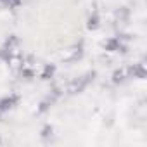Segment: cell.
Segmentation results:
<instances>
[{"label": "cell", "mask_w": 147, "mask_h": 147, "mask_svg": "<svg viewBox=\"0 0 147 147\" xmlns=\"http://www.w3.org/2000/svg\"><path fill=\"white\" fill-rule=\"evenodd\" d=\"M94 76H95V73L92 71V73H88L87 76H83V78H78V80H73L71 83H69V87H67V92L69 94H78V92H82L92 80H94Z\"/></svg>", "instance_id": "cell-1"}, {"label": "cell", "mask_w": 147, "mask_h": 147, "mask_svg": "<svg viewBox=\"0 0 147 147\" xmlns=\"http://www.w3.org/2000/svg\"><path fill=\"white\" fill-rule=\"evenodd\" d=\"M18 102H19V95H18V94H12V95H9V97L0 99V113H7V111L12 109Z\"/></svg>", "instance_id": "cell-2"}, {"label": "cell", "mask_w": 147, "mask_h": 147, "mask_svg": "<svg viewBox=\"0 0 147 147\" xmlns=\"http://www.w3.org/2000/svg\"><path fill=\"white\" fill-rule=\"evenodd\" d=\"M82 54H83V45L80 43V45H75L73 49L66 50V54H64L62 57H64V61H67V62H73V61H78V59L82 57Z\"/></svg>", "instance_id": "cell-3"}, {"label": "cell", "mask_w": 147, "mask_h": 147, "mask_svg": "<svg viewBox=\"0 0 147 147\" xmlns=\"http://www.w3.org/2000/svg\"><path fill=\"white\" fill-rule=\"evenodd\" d=\"M99 24H100L99 12H97V11H94V12H92V16L88 18V24H87V28H88V30H97V28H99Z\"/></svg>", "instance_id": "cell-4"}, {"label": "cell", "mask_w": 147, "mask_h": 147, "mask_svg": "<svg viewBox=\"0 0 147 147\" xmlns=\"http://www.w3.org/2000/svg\"><path fill=\"white\" fill-rule=\"evenodd\" d=\"M54 71H55V66H54V64H45V66H43V71L40 73V78H42V80H49V78H52Z\"/></svg>", "instance_id": "cell-5"}, {"label": "cell", "mask_w": 147, "mask_h": 147, "mask_svg": "<svg viewBox=\"0 0 147 147\" xmlns=\"http://www.w3.org/2000/svg\"><path fill=\"white\" fill-rule=\"evenodd\" d=\"M125 78H126V73H125L123 69H119V71H114V73H113V83H121Z\"/></svg>", "instance_id": "cell-6"}, {"label": "cell", "mask_w": 147, "mask_h": 147, "mask_svg": "<svg viewBox=\"0 0 147 147\" xmlns=\"http://www.w3.org/2000/svg\"><path fill=\"white\" fill-rule=\"evenodd\" d=\"M21 2H23V0H2V4H4V5H7V7H11V9H14V7L21 5Z\"/></svg>", "instance_id": "cell-7"}, {"label": "cell", "mask_w": 147, "mask_h": 147, "mask_svg": "<svg viewBox=\"0 0 147 147\" xmlns=\"http://www.w3.org/2000/svg\"><path fill=\"white\" fill-rule=\"evenodd\" d=\"M49 135H52V126H50V125H47V126L42 130V137H43V138H47Z\"/></svg>", "instance_id": "cell-8"}]
</instances>
